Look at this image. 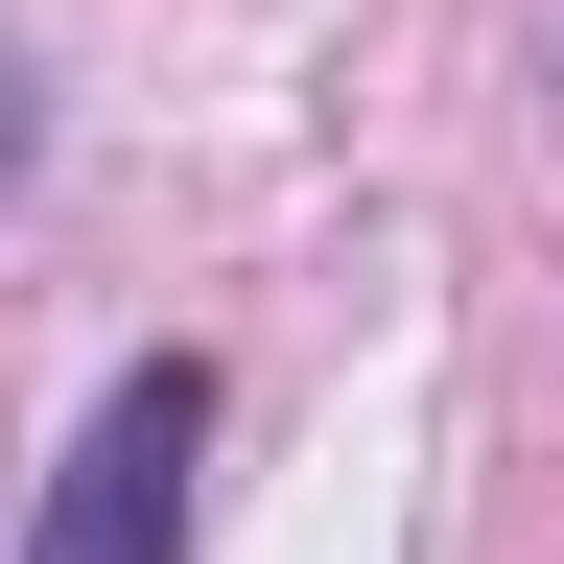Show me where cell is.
I'll use <instances>...</instances> for the list:
<instances>
[{"mask_svg":"<svg viewBox=\"0 0 564 564\" xmlns=\"http://www.w3.org/2000/svg\"><path fill=\"white\" fill-rule=\"evenodd\" d=\"M188 447H212V352H118L47 518H24V564H188Z\"/></svg>","mask_w":564,"mask_h":564,"instance_id":"6da1fadb","label":"cell"}]
</instances>
